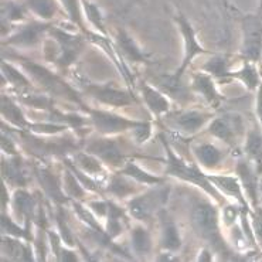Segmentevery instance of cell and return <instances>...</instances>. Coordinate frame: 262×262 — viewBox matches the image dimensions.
I'll return each mask as SVG.
<instances>
[{"label":"cell","mask_w":262,"mask_h":262,"mask_svg":"<svg viewBox=\"0 0 262 262\" xmlns=\"http://www.w3.org/2000/svg\"><path fill=\"white\" fill-rule=\"evenodd\" d=\"M191 219H193L195 231L199 232L204 239H207L213 245L219 247V243L221 241H220L219 214L215 211V208L206 201H200L193 208Z\"/></svg>","instance_id":"obj_2"},{"label":"cell","mask_w":262,"mask_h":262,"mask_svg":"<svg viewBox=\"0 0 262 262\" xmlns=\"http://www.w3.org/2000/svg\"><path fill=\"white\" fill-rule=\"evenodd\" d=\"M47 29L46 25H30L26 26L25 29L18 31L17 34L14 36L13 40H10L12 43L23 44V46H31L38 41V38L41 37L44 31Z\"/></svg>","instance_id":"obj_19"},{"label":"cell","mask_w":262,"mask_h":262,"mask_svg":"<svg viewBox=\"0 0 262 262\" xmlns=\"http://www.w3.org/2000/svg\"><path fill=\"white\" fill-rule=\"evenodd\" d=\"M166 152H167V173L171 174V176H176L182 180H187V182H191V183L200 186L201 189H204L207 193H210L211 195H214L215 199H219V193L215 191L213 186L210 184V180L208 177H206L203 173L195 169L194 166H189L184 163L183 160L177 158L174 153L171 152L169 145L165 142Z\"/></svg>","instance_id":"obj_3"},{"label":"cell","mask_w":262,"mask_h":262,"mask_svg":"<svg viewBox=\"0 0 262 262\" xmlns=\"http://www.w3.org/2000/svg\"><path fill=\"white\" fill-rule=\"evenodd\" d=\"M177 23H179V27H180L182 34H183L184 37V43H186V57H184V61L183 64H182V67L179 68V71H177L176 75L173 77L176 81H179L180 77L183 75L186 67L191 62V60L194 58L195 55L204 53V50H203V47H201L200 44H199V41H197L194 30H193V27L190 26V23L186 18L179 17L177 18Z\"/></svg>","instance_id":"obj_8"},{"label":"cell","mask_w":262,"mask_h":262,"mask_svg":"<svg viewBox=\"0 0 262 262\" xmlns=\"http://www.w3.org/2000/svg\"><path fill=\"white\" fill-rule=\"evenodd\" d=\"M243 47L241 54L247 61L259 62L262 60V14H247L241 20Z\"/></svg>","instance_id":"obj_1"},{"label":"cell","mask_w":262,"mask_h":262,"mask_svg":"<svg viewBox=\"0 0 262 262\" xmlns=\"http://www.w3.org/2000/svg\"><path fill=\"white\" fill-rule=\"evenodd\" d=\"M258 13L262 14V0H259V7H258Z\"/></svg>","instance_id":"obj_39"},{"label":"cell","mask_w":262,"mask_h":262,"mask_svg":"<svg viewBox=\"0 0 262 262\" xmlns=\"http://www.w3.org/2000/svg\"><path fill=\"white\" fill-rule=\"evenodd\" d=\"M166 197H167L166 190H155L152 193H147V194L134 199L129 204V210L135 219L145 220L165 203Z\"/></svg>","instance_id":"obj_5"},{"label":"cell","mask_w":262,"mask_h":262,"mask_svg":"<svg viewBox=\"0 0 262 262\" xmlns=\"http://www.w3.org/2000/svg\"><path fill=\"white\" fill-rule=\"evenodd\" d=\"M25 66L31 77L36 79L38 84H41L46 90H49V91L53 92V94H61V95H66V97H68L70 99H73L75 102H79L78 97H75V94L73 92V90H71L66 82H62L61 79L58 78L57 75L50 73L49 70L40 67V66H37V64H31V62H27Z\"/></svg>","instance_id":"obj_4"},{"label":"cell","mask_w":262,"mask_h":262,"mask_svg":"<svg viewBox=\"0 0 262 262\" xmlns=\"http://www.w3.org/2000/svg\"><path fill=\"white\" fill-rule=\"evenodd\" d=\"M77 165L82 169V170L88 171V173H99V171H102V166L101 163L98 162L97 159L92 158L90 155H85V153H79L77 155Z\"/></svg>","instance_id":"obj_31"},{"label":"cell","mask_w":262,"mask_h":262,"mask_svg":"<svg viewBox=\"0 0 262 262\" xmlns=\"http://www.w3.org/2000/svg\"><path fill=\"white\" fill-rule=\"evenodd\" d=\"M90 152L97 155L98 158H101L105 162H108L111 165H122L123 155L119 150V147L115 142L108 139H99L94 142L90 149Z\"/></svg>","instance_id":"obj_11"},{"label":"cell","mask_w":262,"mask_h":262,"mask_svg":"<svg viewBox=\"0 0 262 262\" xmlns=\"http://www.w3.org/2000/svg\"><path fill=\"white\" fill-rule=\"evenodd\" d=\"M3 174L6 176V179H9L10 182L17 184L25 183V176H23V171H21V167L16 162H6L3 165Z\"/></svg>","instance_id":"obj_32"},{"label":"cell","mask_w":262,"mask_h":262,"mask_svg":"<svg viewBox=\"0 0 262 262\" xmlns=\"http://www.w3.org/2000/svg\"><path fill=\"white\" fill-rule=\"evenodd\" d=\"M162 244L165 248L171 251H176L182 245V239L177 232L176 226L171 221H166L163 226V238H162Z\"/></svg>","instance_id":"obj_24"},{"label":"cell","mask_w":262,"mask_h":262,"mask_svg":"<svg viewBox=\"0 0 262 262\" xmlns=\"http://www.w3.org/2000/svg\"><path fill=\"white\" fill-rule=\"evenodd\" d=\"M26 6L43 18L53 17L57 12V6L53 0H27Z\"/></svg>","instance_id":"obj_23"},{"label":"cell","mask_w":262,"mask_h":262,"mask_svg":"<svg viewBox=\"0 0 262 262\" xmlns=\"http://www.w3.org/2000/svg\"><path fill=\"white\" fill-rule=\"evenodd\" d=\"M92 119L94 123L99 132H104V134H115V132H121V130H126L130 128H140L142 123L134 122V121H129L125 119L122 116L112 115L108 112H101V111H94L92 112Z\"/></svg>","instance_id":"obj_7"},{"label":"cell","mask_w":262,"mask_h":262,"mask_svg":"<svg viewBox=\"0 0 262 262\" xmlns=\"http://www.w3.org/2000/svg\"><path fill=\"white\" fill-rule=\"evenodd\" d=\"M14 207L17 208V211L25 217H30L34 208V200L31 199L29 193L26 191H17L14 194Z\"/></svg>","instance_id":"obj_28"},{"label":"cell","mask_w":262,"mask_h":262,"mask_svg":"<svg viewBox=\"0 0 262 262\" xmlns=\"http://www.w3.org/2000/svg\"><path fill=\"white\" fill-rule=\"evenodd\" d=\"M193 86H194L195 91L201 94L211 105H215L220 102V95L217 90H215L213 79L206 74H197L194 77V81H193Z\"/></svg>","instance_id":"obj_14"},{"label":"cell","mask_w":262,"mask_h":262,"mask_svg":"<svg viewBox=\"0 0 262 262\" xmlns=\"http://www.w3.org/2000/svg\"><path fill=\"white\" fill-rule=\"evenodd\" d=\"M54 38L57 41V46H58V51H57V55H58V62L67 67L71 62L77 58V55L79 54V50H81V41H79L77 37L70 36V34H66V33H61V31L55 30L54 31Z\"/></svg>","instance_id":"obj_9"},{"label":"cell","mask_w":262,"mask_h":262,"mask_svg":"<svg viewBox=\"0 0 262 262\" xmlns=\"http://www.w3.org/2000/svg\"><path fill=\"white\" fill-rule=\"evenodd\" d=\"M110 190L115 195H119V197H125L130 193V186L125 180V177L122 176H115L110 183Z\"/></svg>","instance_id":"obj_34"},{"label":"cell","mask_w":262,"mask_h":262,"mask_svg":"<svg viewBox=\"0 0 262 262\" xmlns=\"http://www.w3.org/2000/svg\"><path fill=\"white\" fill-rule=\"evenodd\" d=\"M3 73H5L7 79L12 82L13 85L23 86V88H27V86L30 85V84H29V81H27V78L23 77V75L18 73V71H16L12 66H9L7 62H3Z\"/></svg>","instance_id":"obj_33"},{"label":"cell","mask_w":262,"mask_h":262,"mask_svg":"<svg viewBox=\"0 0 262 262\" xmlns=\"http://www.w3.org/2000/svg\"><path fill=\"white\" fill-rule=\"evenodd\" d=\"M204 70L208 71V73L217 75L220 78H224L227 75H231L230 71H228V61H227L224 57H217L211 61H208L206 66H204Z\"/></svg>","instance_id":"obj_30"},{"label":"cell","mask_w":262,"mask_h":262,"mask_svg":"<svg viewBox=\"0 0 262 262\" xmlns=\"http://www.w3.org/2000/svg\"><path fill=\"white\" fill-rule=\"evenodd\" d=\"M210 130L219 139L224 140L230 145H234L237 142L238 136L243 134V121L239 116L224 115L221 118H217L211 123Z\"/></svg>","instance_id":"obj_6"},{"label":"cell","mask_w":262,"mask_h":262,"mask_svg":"<svg viewBox=\"0 0 262 262\" xmlns=\"http://www.w3.org/2000/svg\"><path fill=\"white\" fill-rule=\"evenodd\" d=\"M88 92L92 97L99 99L101 102L114 105V106H125V105H130L134 102V98L130 94L122 91V90L111 88V86H91Z\"/></svg>","instance_id":"obj_10"},{"label":"cell","mask_w":262,"mask_h":262,"mask_svg":"<svg viewBox=\"0 0 262 262\" xmlns=\"http://www.w3.org/2000/svg\"><path fill=\"white\" fill-rule=\"evenodd\" d=\"M26 247L20 244L16 239L3 238V254L12 256L14 259H33L30 256L26 255Z\"/></svg>","instance_id":"obj_27"},{"label":"cell","mask_w":262,"mask_h":262,"mask_svg":"<svg viewBox=\"0 0 262 262\" xmlns=\"http://www.w3.org/2000/svg\"><path fill=\"white\" fill-rule=\"evenodd\" d=\"M118 41H119L121 49H122L130 58H134V60H140V61L143 60V55L140 53V50H138V47L135 46L134 41L130 40V37H129L123 30L119 31V34H118Z\"/></svg>","instance_id":"obj_29"},{"label":"cell","mask_w":262,"mask_h":262,"mask_svg":"<svg viewBox=\"0 0 262 262\" xmlns=\"http://www.w3.org/2000/svg\"><path fill=\"white\" fill-rule=\"evenodd\" d=\"M64 184H66V189L68 190V193L73 197H81V195L84 194V189L79 186L78 182L74 179L70 171L66 173V182H64Z\"/></svg>","instance_id":"obj_35"},{"label":"cell","mask_w":262,"mask_h":262,"mask_svg":"<svg viewBox=\"0 0 262 262\" xmlns=\"http://www.w3.org/2000/svg\"><path fill=\"white\" fill-rule=\"evenodd\" d=\"M245 152L250 158L251 163H254V167L258 171V174H262V129L255 128L251 130L247 136L245 142Z\"/></svg>","instance_id":"obj_13"},{"label":"cell","mask_w":262,"mask_h":262,"mask_svg":"<svg viewBox=\"0 0 262 262\" xmlns=\"http://www.w3.org/2000/svg\"><path fill=\"white\" fill-rule=\"evenodd\" d=\"M142 94H143V98L146 101L147 106L156 115H160V114H163V112L169 110L167 99L160 92H158L155 88H152V86L146 85V84H142Z\"/></svg>","instance_id":"obj_16"},{"label":"cell","mask_w":262,"mask_h":262,"mask_svg":"<svg viewBox=\"0 0 262 262\" xmlns=\"http://www.w3.org/2000/svg\"><path fill=\"white\" fill-rule=\"evenodd\" d=\"M2 111H3V116L6 118L7 121H10V122L17 125V126H21V128L27 126L25 115L21 114V111L18 110L17 106L14 105V102H13L10 98H2Z\"/></svg>","instance_id":"obj_22"},{"label":"cell","mask_w":262,"mask_h":262,"mask_svg":"<svg viewBox=\"0 0 262 262\" xmlns=\"http://www.w3.org/2000/svg\"><path fill=\"white\" fill-rule=\"evenodd\" d=\"M123 174H126L128 177H132L135 180H138L140 183H147V184H156L160 183V179L156 176H152L146 171H143L140 167L135 165V163H128L125 170H123Z\"/></svg>","instance_id":"obj_26"},{"label":"cell","mask_w":262,"mask_h":262,"mask_svg":"<svg viewBox=\"0 0 262 262\" xmlns=\"http://www.w3.org/2000/svg\"><path fill=\"white\" fill-rule=\"evenodd\" d=\"M210 182H214L215 186H219L220 189H223L227 194H231L239 200L243 204H245L244 194H243V184L238 180L237 177L232 176H210Z\"/></svg>","instance_id":"obj_15"},{"label":"cell","mask_w":262,"mask_h":262,"mask_svg":"<svg viewBox=\"0 0 262 262\" xmlns=\"http://www.w3.org/2000/svg\"><path fill=\"white\" fill-rule=\"evenodd\" d=\"M232 75L239 79L248 90H256L262 84L259 73H258V70L254 66V62L251 61H245L244 67L241 68L239 71H237V73L232 74Z\"/></svg>","instance_id":"obj_18"},{"label":"cell","mask_w":262,"mask_h":262,"mask_svg":"<svg viewBox=\"0 0 262 262\" xmlns=\"http://www.w3.org/2000/svg\"><path fill=\"white\" fill-rule=\"evenodd\" d=\"M207 121V116L201 112H195V111H187L183 112L176 118V123L187 132H194L199 128H201L204 122Z\"/></svg>","instance_id":"obj_20"},{"label":"cell","mask_w":262,"mask_h":262,"mask_svg":"<svg viewBox=\"0 0 262 262\" xmlns=\"http://www.w3.org/2000/svg\"><path fill=\"white\" fill-rule=\"evenodd\" d=\"M195 158L199 159L201 165L206 166L208 169H213L219 165L221 160V153L215 146L210 145V143H203L195 147Z\"/></svg>","instance_id":"obj_17"},{"label":"cell","mask_w":262,"mask_h":262,"mask_svg":"<svg viewBox=\"0 0 262 262\" xmlns=\"http://www.w3.org/2000/svg\"><path fill=\"white\" fill-rule=\"evenodd\" d=\"M256 115H258L259 126L262 129V84L258 88V95H256Z\"/></svg>","instance_id":"obj_38"},{"label":"cell","mask_w":262,"mask_h":262,"mask_svg":"<svg viewBox=\"0 0 262 262\" xmlns=\"http://www.w3.org/2000/svg\"><path fill=\"white\" fill-rule=\"evenodd\" d=\"M62 3H64V6L70 13V16L73 18L74 21H77L79 23V20H81V16H79V3L78 0H62Z\"/></svg>","instance_id":"obj_36"},{"label":"cell","mask_w":262,"mask_h":262,"mask_svg":"<svg viewBox=\"0 0 262 262\" xmlns=\"http://www.w3.org/2000/svg\"><path fill=\"white\" fill-rule=\"evenodd\" d=\"M38 177H40V183L43 184L44 190L49 193L50 197H53V199L57 201H62L60 180H58L54 174H51V173L47 170L38 171Z\"/></svg>","instance_id":"obj_21"},{"label":"cell","mask_w":262,"mask_h":262,"mask_svg":"<svg viewBox=\"0 0 262 262\" xmlns=\"http://www.w3.org/2000/svg\"><path fill=\"white\" fill-rule=\"evenodd\" d=\"M238 174H239V180L243 184V189L247 191V194L252 201V204L256 206L258 203V180H256V174L258 171L252 166L250 162H239L237 167Z\"/></svg>","instance_id":"obj_12"},{"label":"cell","mask_w":262,"mask_h":262,"mask_svg":"<svg viewBox=\"0 0 262 262\" xmlns=\"http://www.w3.org/2000/svg\"><path fill=\"white\" fill-rule=\"evenodd\" d=\"M58 224H60V228H61V238L66 241V244L74 245V239L71 238V232L68 230L66 221H64V217H58Z\"/></svg>","instance_id":"obj_37"},{"label":"cell","mask_w":262,"mask_h":262,"mask_svg":"<svg viewBox=\"0 0 262 262\" xmlns=\"http://www.w3.org/2000/svg\"><path fill=\"white\" fill-rule=\"evenodd\" d=\"M132 244L136 252L139 254H147L150 248H152V241H150V235L147 234L143 228H135L132 231Z\"/></svg>","instance_id":"obj_25"}]
</instances>
